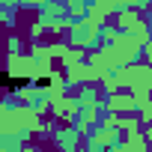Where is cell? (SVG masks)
<instances>
[{
	"label": "cell",
	"mask_w": 152,
	"mask_h": 152,
	"mask_svg": "<svg viewBox=\"0 0 152 152\" xmlns=\"http://www.w3.org/2000/svg\"><path fill=\"white\" fill-rule=\"evenodd\" d=\"M0 84H3V90H21V87H27L30 81H27V78H12V75H0Z\"/></svg>",
	"instance_id": "1"
}]
</instances>
